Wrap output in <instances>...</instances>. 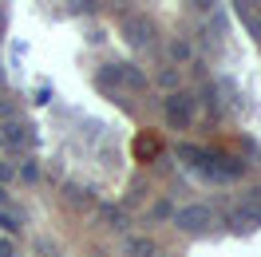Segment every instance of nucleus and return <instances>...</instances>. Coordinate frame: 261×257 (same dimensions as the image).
<instances>
[{
  "label": "nucleus",
  "instance_id": "f257e3e1",
  "mask_svg": "<svg viewBox=\"0 0 261 257\" xmlns=\"http://www.w3.org/2000/svg\"><path fill=\"white\" fill-rule=\"evenodd\" d=\"M206 222H210L206 210H186V214H178V225H186V229H202Z\"/></svg>",
  "mask_w": 261,
  "mask_h": 257
},
{
  "label": "nucleus",
  "instance_id": "f03ea898",
  "mask_svg": "<svg viewBox=\"0 0 261 257\" xmlns=\"http://www.w3.org/2000/svg\"><path fill=\"white\" fill-rule=\"evenodd\" d=\"M0 257H12V245H8V241H0Z\"/></svg>",
  "mask_w": 261,
  "mask_h": 257
}]
</instances>
